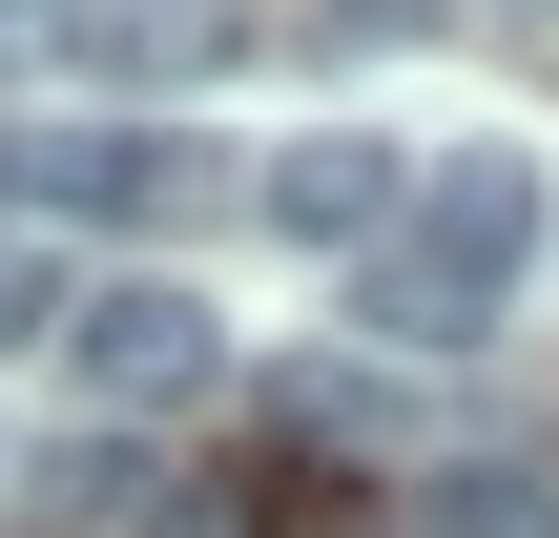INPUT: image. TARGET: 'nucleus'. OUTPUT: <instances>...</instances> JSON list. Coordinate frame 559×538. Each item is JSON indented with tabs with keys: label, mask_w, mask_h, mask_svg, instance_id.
Segmentation results:
<instances>
[{
	"label": "nucleus",
	"mask_w": 559,
	"mask_h": 538,
	"mask_svg": "<svg viewBox=\"0 0 559 538\" xmlns=\"http://www.w3.org/2000/svg\"><path fill=\"white\" fill-rule=\"evenodd\" d=\"M519 270H539V145H436L415 207L353 249V332L373 352H477Z\"/></svg>",
	"instance_id": "nucleus-1"
},
{
	"label": "nucleus",
	"mask_w": 559,
	"mask_h": 538,
	"mask_svg": "<svg viewBox=\"0 0 559 538\" xmlns=\"http://www.w3.org/2000/svg\"><path fill=\"white\" fill-rule=\"evenodd\" d=\"M62 373H83V415H187L228 373V311L187 270H104V290H62Z\"/></svg>",
	"instance_id": "nucleus-2"
},
{
	"label": "nucleus",
	"mask_w": 559,
	"mask_h": 538,
	"mask_svg": "<svg viewBox=\"0 0 559 538\" xmlns=\"http://www.w3.org/2000/svg\"><path fill=\"white\" fill-rule=\"evenodd\" d=\"M290 249H373L394 207H415V145H373V124H311V145H270V187H249Z\"/></svg>",
	"instance_id": "nucleus-3"
},
{
	"label": "nucleus",
	"mask_w": 559,
	"mask_h": 538,
	"mask_svg": "<svg viewBox=\"0 0 559 538\" xmlns=\"http://www.w3.org/2000/svg\"><path fill=\"white\" fill-rule=\"evenodd\" d=\"M41 187L104 207V228H187V207H207V145H187V124H62Z\"/></svg>",
	"instance_id": "nucleus-4"
},
{
	"label": "nucleus",
	"mask_w": 559,
	"mask_h": 538,
	"mask_svg": "<svg viewBox=\"0 0 559 538\" xmlns=\"http://www.w3.org/2000/svg\"><path fill=\"white\" fill-rule=\"evenodd\" d=\"M104 518H145V456H124V435H62V456H21V538H104Z\"/></svg>",
	"instance_id": "nucleus-5"
},
{
	"label": "nucleus",
	"mask_w": 559,
	"mask_h": 538,
	"mask_svg": "<svg viewBox=\"0 0 559 538\" xmlns=\"http://www.w3.org/2000/svg\"><path fill=\"white\" fill-rule=\"evenodd\" d=\"M290 435H332V456H394L415 415H394V373H290Z\"/></svg>",
	"instance_id": "nucleus-6"
},
{
	"label": "nucleus",
	"mask_w": 559,
	"mask_h": 538,
	"mask_svg": "<svg viewBox=\"0 0 559 538\" xmlns=\"http://www.w3.org/2000/svg\"><path fill=\"white\" fill-rule=\"evenodd\" d=\"M145 538H270V477H166Z\"/></svg>",
	"instance_id": "nucleus-7"
},
{
	"label": "nucleus",
	"mask_w": 559,
	"mask_h": 538,
	"mask_svg": "<svg viewBox=\"0 0 559 538\" xmlns=\"http://www.w3.org/2000/svg\"><path fill=\"white\" fill-rule=\"evenodd\" d=\"M0 332H62V270H41V228H0Z\"/></svg>",
	"instance_id": "nucleus-8"
},
{
	"label": "nucleus",
	"mask_w": 559,
	"mask_h": 538,
	"mask_svg": "<svg viewBox=\"0 0 559 538\" xmlns=\"http://www.w3.org/2000/svg\"><path fill=\"white\" fill-rule=\"evenodd\" d=\"M311 21H332V41H415L436 0H311Z\"/></svg>",
	"instance_id": "nucleus-9"
},
{
	"label": "nucleus",
	"mask_w": 559,
	"mask_h": 538,
	"mask_svg": "<svg viewBox=\"0 0 559 538\" xmlns=\"http://www.w3.org/2000/svg\"><path fill=\"white\" fill-rule=\"evenodd\" d=\"M539 538H559V498H539Z\"/></svg>",
	"instance_id": "nucleus-10"
}]
</instances>
